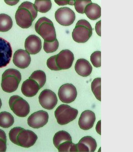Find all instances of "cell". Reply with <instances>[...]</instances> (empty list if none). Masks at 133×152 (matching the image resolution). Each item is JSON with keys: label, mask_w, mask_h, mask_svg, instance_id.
<instances>
[{"label": "cell", "mask_w": 133, "mask_h": 152, "mask_svg": "<svg viewBox=\"0 0 133 152\" xmlns=\"http://www.w3.org/2000/svg\"><path fill=\"white\" fill-rule=\"evenodd\" d=\"M0 138L7 142V137L5 132L0 129Z\"/></svg>", "instance_id": "74e56055"}, {"label": "cell", "mask_w": 133, "mask_h": 152, "mask_svg": "<svg viewBox=\"0 0 133 152\" xmlns=\"http://www.w3.org/2000/svg\"><path fill=\"white\" fill-rule=\"evenodd\" d=\"M74 60V54L69 50H62L56 55V61L60 70H66L71 67Z\"/></svg>", "instance_id": "30bf717a"}, {"label": "cell", "mask_w": 133, "mask_h": 152, "mask_svg": "<svg viewBox=\"0 0 133 152\" xmlns=\"http://www.w3.org/2000/svg\"><path fill=\"white\" fill-rule=\"evenodd\" d=\"M56 55L50 57L47 61V66L49 69L52 70H61L57 66L56 59Z\"/></svg>", "instance_id": "1f68e13d"}, {"label": "cell", "mask_w": 133, "mask_h": 152, "mask_svg": "<svg viewBox=\"0 0 133 152\" xmlns=\"http://www.w3.org/2000/svg\"><path fill=\"white\" fill-rule=\"evenodd\" d=\"M81 25L83 26L86 27L88 29L90 30L91 32H93V28H92L91 26V25L89 22L86 20H80L78 21L76 26Z\"/></svg>", "instance_id": "d6a6232c"}, {"label": "cell", "mask_w": 133, "mask_h": 152, "mask_svg": "<svg viewBox=\"0 0 133 152\" xmlns=\"http://www.w3.org/2000/svg\"><path fill=\"white\" fill-rule=\"evenodd\" d=\"M21 80L20 72L16 69H8L2 75L1 87L8 93H12L17 90Z\"/></svg>", "instance_id": "7a4b0ae2"}, {"label": "cell", "mask_w": 133, "mask_h": 152, "mask_svg": "<svg viewBox=\"0 0 133 152\" xmlns=\"http://www.w3.org/2000/svg\"><path fill=\"white\" fill-rule=\"evenodd\" d=\"M66 141L72 142V138L69 133L64 131H59L56 133L53 139L54 145L57 148L61 144Z\"/></svg>", "instance_id": "44dd1931"}, {"label": "cell", "mask_w": 133, "mask_h": 152, "mask_svg": "<svg viewBox=\"0 0 133 152\" xmlns=\"http://www.w3.org/2000/svg\"><path fill=\"white\" fill-rule=\"evenodd\" d=\"M59 152H78L77 144L66 141L61 144L58 148Z\"/></svg>", "instance_id": "4316f807"}, {"label": "cell", "mask_w": 133, "mask_h": 152, "mask_svg": "<svg viewBox=\"0 0 133 152\" xmlns=\"http://www.w3.org/2000/svg\"><path fill=\"white\" fill-rule=\"evenodd\" d=\"M40 89V87L36 81L28 79L23 83L21 91L24 96L31 97L36 96Z\"/></svg>", "instance_id": "e0dca14e"}, {"label": "cell", "mask_w": 133, "mask_h": 152, "mask_svg": "<svg viewBox=\"0 0 133 152\" xmlns=\"http://www.w3.org/2000/svg\"><path fill=\"white\" fill-rule=\"evenodd\" d=\"M59 43L57 39L52 42L45 41L43 44L44 51L48 53L55 52L59 47Z\"/></svg>", "instance_id": "83f0119b"}, {"label": "cell", "mask_w": 133, "mask_h": 152, "mask_svg": "<svg viewBox=\"0 0 133 152\" xmlns=\"http://www.w3.org/2000/svg\"><path fill=\"white\" fill-rule=\"evenodd\" d=\"M101 120L99 121L97 123V125L96 126V130L97 132L99 134L101 135Z\"/></svg>", "instance_id": "8d00e7d4"}, {"label": "cell", "mask_w": 133, "mask_h": 152, "mask_svg": "<svg viewBox=\"0 0 133 152\" xmlns=\"http://www.w3.org/2000/svg\"><path fill=\"white\" fill-rule=\"evenodd\" d=\"M12 50L10 43L0 37V68L9 64L11 59Z\"/></svg>", "instance_id": "7c38bea8"}, {"label": "cell", "mask_w": 133, "mask_h": 152, "mask_svg": "<svg viewBox=\"0 0 133 152\" xmlns=\"http://www.w3.org/2000/svg\"><path fill=\"white\" fill-rule=\"evenodd\" d=\"M9 105L14 114L20 117H25L29 113V104L20 96L15 95L11 97Z\"/></svg>", "instance_id": "5b68a950"}, {"label": "cell", "mask_w": 133, "mask_h": 152, "mask_svg": "<svg viewBox=\"0 0 133 152\" xmlns=\"http://www.w3.org/2000/svg\"><path fill=\"white\" fill-rule=\"evenodd\" d=\"M29 79L36 81L40 87V89L42 88L46 81V76L45 73L41 70L35 71L31 75Z\"/></svg>", "instance_id": "cb8c5ba5"}, {"label": "cell", "mask_w": 133, "mask_h": 152, "mask_svg": "<svg viewBox=\"0 0 133 152\" xmlns=\"http://www.w3.org/2000/svg\"><path fill=\"white\" fill-rule=\"evenodd\" d=\"M101 20L98 22L96 24V26H95V29H96V33H97L99 36L100 37L101 36Z\"/></svg>", "instance_id": "d590c367"}, {"label": "cell", "mask_w": 133, "mask_h": 152, "mask_svg": "<svg viewBox=\"0 0 133 152\" xmlns=\"http://www.w3.org/2000/svg\"><path fill=\"white\" fill-rule=\"evenodd\" d=\"M23 128L21 127H15L10 131L9 137L10 139L13 143L17 145V138L19 133Z\"/></svg>", "instance_id": "4dcf8cb0"}, {"label": "cell", "mask_w": 133, "mask_h": 152, "mask_svg": "<svg viewBox=\"0 0 133 152\" xmlns=\"http://www.w3.org/2000/svg\"><path fill=\"white\" fill-rule=\"evenodd\" d=\"M95 121L96 116L94 113L87 110L81 113L79 119L78 124L80 128L86 131L93 127Z\"/></svg>", "instance_id": "2e32d148"}, {"label": "cell", "mask_w": 133, "mask_h": 152, "mask_svg": "<svg viewBox=\"0 0 133 152\" xmlns=\"http://www.w3.org/2000/svg\"><path fill=\"white\" fill-rule=\"evenodd\" d=\"M35 30L45 41L52 42L56 39L54 24L51 20L45 17L41 18L35 25Z\"/></svg>", "instance_id": "3957f363"}, {"label": "cell", "mask_w": 133, "mask_h": 152, "mask_svg": "<svg viewBox=\"0 0 133 152\" xmlns=\"http://www.w3.org/2000/svg\"><path fill=\"white\" fill-rule=\"evenodd\" d=\"M78 114V110L66 104L59 106L55 112L57 122L61 125H64L73 121L77 118Z\"/></svg>", "instance_id": "277c9868"}, {"label": "cell", "mask_w": 133, "mask_h": 152, "mask_svg": "<svg viewBox=\"0 0 133 152\" xmlns=\"http://www.w3.org/2000/svg\"><path fill=\"white\" fill-rule=\"evenodd\" d=\"M93 32L86 27L81 25L76 26L73 30L72 36L73 40L78 43H84L87 42L91 37Z\"/></svg>", "instance_id": "5bb4252c"}, {"label": "cell", "mask_w": 133, "mask_h": 152, "mask_svg": "<svg viewBox=\"0 0 133 152\" xmlns=\"http://www.w3.org/2000/svg\"><path fill=\"white\" fill-rule=\"evenodd\" d=\"M48 114L47 112L40 110L31 114L28 119V125L32 128L39 129L45 125L48 122Z\"/></svg>", "instance_id": "8fae6325"}, {"label": "cell", "mask_w": 133, "mask_h": 152, "mask_svg": "<svg viewBox=\"0 0 133 152\" xmlns=\"http://www.w3.org/2000/svg\"><path fill=\"white\" fill-rule=\"evenodd\" d=\"M57 4L60 5H74L75 1H55Z\"/></svg>", "instance_id": "836d02e7"}, {"label": "cell", "mask_w": 133, "mask_h": 152, "mask_svg": "<svg viewBox=\"0 0 133 152\" xmlns=\"http://www.w3.org/2000/svg\"><path fill=\"white\" fill-rule=\"evenodd\" d=\"M77 74L83 77H88L91 74L93 67L86 60L84 59H78L75 66Z\"/></svg>", "instance_id": "d6986e66"}, {"label": "cell", "mask_w": 133, "mask_h": 152, "mask_svg": "<svg viewBox=\"0 0 133 152\" xmlns=\"http://www.w3.org/2000/svg\"><path fill=\"white\" fill-rule=\"evenodd\" d=\"M13 61L17 67L24 69L28 67L30 64L31 58L29 54L26 50L20 49L14 53Z\"/></svg>", "instance_id": "4fadbf2b"}, {"label": "cell", "mask_w": 133, "mask_h": 152, "mask_svg": "<svg viewBox=\"0 0 133 152\" xmlns=\"http://www.w3.org/2000/svg\"><path fill=\"white\" fill-rule=\"evenodd\" d=\"M7 142L0 138V152H5L7 149Z\"/></svg>", "instance_id": "e575fe53"}, {"label": "cell", "mask_w": 133, "mask_h": 152, "mask_svg": "<svg viewBox=\"0 0 133 152\" xmlns=\"http://www.w3.org/2000/svg\"><path fill=\"white\" fill-rule=\"evenodd\" d=\"M56 21L61 25L69 26L74 23L75 20V14L70 8H61L55 13Z\"/></svg>", "instance_id": "8992f818"}, {"label": "cell", "mask_w": 133, "mask_h": 152, "mask_svg": "<svg viewBox=\"0 0 133 152\" xmlns=\"http://www.w3.org/2000/svg\"><path fill=\"white\" fill-rule=\"evenodd\" d=\"M85 13L90 20H96L101 17V8L97 4L91 3L85 7Z\"/></svg>", "instance_id": "ffe728a7"}, {"label": "cell", "mask_w": 133, "mask_h": 152, "mask_svg": "<svg viewBox=\"0 0 133 152\" xmlns=\"http://www.w3.org/2000/svg\"><path fill=\"white\" fill-rule=\"evenodd\" d=\"M13 26L11 18L7 15L0 14V32H7Z\"/></svg>", "instance_id": "603a6c76"}, {"label": "cell", "mask_w": 133, "mask_h": 152, "mask_svg": "<svg viewBox=\"0 0 133 152\" xmlns=\"http://www.w3.org/2000/svg\"><path fill=\"white\" fill-rule=\"evenodd\" d=\"M77 92L75 86L72 84H65L60 87L58 91V96L62 102L70 104L75 100Z\"/></svg>", "instance_id": "52a82bcc"}, {"label": "cell", "mask_w": 133, "mask_h": 152, "mask_svg": "<svg viewBox=\"0 0 133 152\" xmlns=\"http://www.w3.org/2000/svg\"><path fill=\"white\" fill-rule=\"evenodd\" d=\"M37 138L33 131L23 129L17 135V145L26 148L31 147L35 144Z\"/></svg>", "instance_id": "ba28073f"}, {"label": "cell", "mask_w": 133, "mask_h": 152, "mask_svg": "<svg viewBox=\"0 0 133 152\" xmlns=\"http://www.w3.org/2000/svg\"><path fill=\"white\" fill-rule=\"evenodd\" d=\"M34 6L37 11L45 13L51 9L52 3L50 1H36Z\"/></svg>", "instance_id": "d4e9b609"}, {"label": "cell", "mask_w": 133, "mask_h": 152, "mask_svg": "<svg viewBox=\"0 0 133 152\" xmlns=\"http://www.w3.org/2000/svg\"><path fill=\"white\" fill-rule=\"evenodd\" d=\"M101 78H96L94 80L91 86L92 91L95 97L100 101H101Z\"/></svg>", "instance_id": "484cf974"}, {"label": "cell", "mask_w": 133, "mask_h": 152, "mask_svg": "<svg viewBox=\"0 0 133 152\" xmlns=\"http://www.w3.org/2000/svg\"><path fill=\"white\" fill-rule=\"evenodd\" d=\"M2 101H1V98H0V109H1V107H2Z\"/></svg>", "instance_id": "ab89813d"}, {"label": "cell", "mask_w": 133, "mask_h": 152, "mask_svg": "<svg viewBox=\"0 0 133 152\" xmlns=\"http://www.w3.org/2000/svg\"><path fill=\"white\" fill-rule=\"evenodd\" d=\"M91 3V1H75L74 5L77 12L83 14L85 13V7L87 5Z\"/></svg>", "instance_id": "f1b7e54d"}, {"label": "cell", "mask_w": 133, "mask_h": 152, "mask_svg": "<svg viewBox=\"0 0 133 152\" xmlns=\"http://www.w3.org/2000/svg\"><path fill=\"white\" fill-rule=\"evenodd\" d=\"M101 52L95 51L91 55V61L92 64L96 67H99L101 66Z\"/></svg>", "instance_id": "f546056e"}, {"label": "cell", "mask_w": 133, "mask_h": 152, "mask_svg": "<svg viewBox=\"0 0 133 152\" xmlns=\"http://www.w3.org/2000/svg\"><path fill=\"white\" fill-rule=\"evenodd\" d=\"M39 99L42 107L48 110L53 109L58 103L56 94L50 89L43 90L39 95Z\"/></svg>", "instance_id": "9c48e42d"}, {"label": "cell", "mask_w": 133, "mask_h": 152, "mask_svg": "<svg viewBox=\"0 0 133 152\" xmlns=\"http://www.w3.org/2000/svg\"><path fill=\"white\" fill-rule=\"evenodd\" d=\"M5 2L7 4L10 5H14L19 2V1H5Z\"/></svg>", "instance_id": "f35d334b"}, {"label": "cell", "mask_w": 133, "mask_h": 152, "mask_svg": "<svg viewBox=\"0 0 133 152\" xmlns=\"http://www.w3.org/2000/svg\"><path fill=\"white\" fill-rule=\"evenodd\" d=\"M97 146L96 140L90 136L83 137L77 144L78 152H94Z\"/></svg>", "instance_id": "ac0fdd59"}, {"label": "cell", "mask_w": 133, "mask_h": 152, "mask_svg": "<svg viewBox=\"0 0 133 152\" xmlns=\"http://www.w3.org/2000/svg\"><path fill=\"white\" fill-rule=\"evenodd\" d=\"M26 51L31 55H36L41 50L42 41L40 38L36 35L28 37L25 42Z\"/></svg>", "instance_id": "9a60e30c"}, {"label": "cell", "mask_w": 133, "mask_h": 152, "mask_svg": "<svg viewBox=\"0 0 133 152\" xmlns=\"http://www.w3.org/2000/svg\"><path fill=\"white\" fill-rule=\"evenodd\" d=\"M37 15V11L33 4L24 2L19 7L16 12L15 20L17 25L24 28H29Z\"/></svg>", "instance_id": "6da1fadb"}, {"label": "cell", "mask_w": 133, "mask_h": 152, "mask_svg": "<svg viewBox=\"0 0 133 152\" xmlns=\"http://www.w3.org/2000/svg\"><path fill=\"white\" fill-rule=\"evenodd\" d=\"M14 118L10 113L3 112L0 113V127L8 128L13 125Z\"/></svg>", "instance_id": "7402d4cb"}]
</instances>
